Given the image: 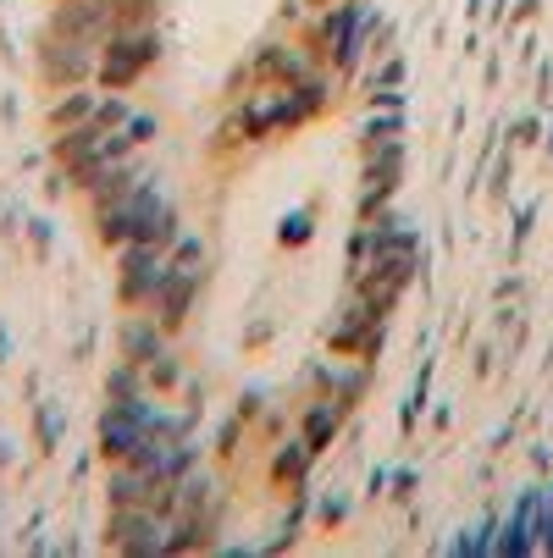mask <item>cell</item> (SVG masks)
<instances>
[{
	"label": "cell",
	"instance_id": "6da1fadb",
	"mask_svg": "<svg viewBox=\"0 0 553 558\" xmlns=\"http://www.w3.org/2000/svg\"><path fill=\"white\" fill-rule=\"evenodd\" d=\"M161 61V28H111L100 45V66H95V84L111 95H128L139 77Z\"/></svg>",
	"mask_w": 553,
	"mask_h": 558
},
{
	"label": "cell",
	"instance_id": "7a4b0ae2",
	"mask_svg": "<svg viewBox=\"0 0 553 558\" xmlns=\"http://www.w3.org/2000/svg\"><path fill=\"white\" fill-rule=\"evenodd\" d=\"M95 66H100V50L95 45H77V39H61V34H39V45H34V72H39V84L45 89H77V84H89L95 77Z\"/></svg>",
	"mask_w": 553,
	"mask_h": 558
},
{
	"label": "cell",
	"instance_id": "3957f363",
	"mask_svg": "<svg viewBox=\"0 0 553 558\" xmlns=\"http://www.w3.org/2000/svg\"><path fill=\"white\" fill-rule=\"evenodd\" d=\"M149 421H155L149 392H144V398H128V404H106V410H100V426H95V437H100V459H106V464H128V459L144 448Z\"/></svg>",
	"mask_w": 553,
	"mask_h": 558
},
{
	"label": "cell",
	"instance_id": "277c9868",
	"mask_svg": "<svg viewBox=\"0 0 553 558\" xmlns=\"http://www.w3.org/2000/svg\"><path fill=\"white\" fill-rule=\"evenodd\" d=\"M106 553H139V558H161L167 553V520L149 504H111L106 514Z\"/></svg>",
	"mask_w": 553,
	"mask_h": 558
},
{
	"label": "cell",
	"instance_id": "5b68a950",
	"mask_svg": "<svg viewBox=\"0 0 553 558\" xmlns=\"http://www.w3.org/2000/svg\"><path fill=\"white\" fill-rule=\"evenodd\" d=\"M161 271H167V250L144 244V238L122 244V250H117V304H122V310H149Z\"/></svg>",
	"mask_w": 553,
	"mask_h": 558
},
{
	"label": "cell",
	"instance_id": "8992f818",
	"mask_svg": "<svg viewBox=\"0 0 553 558\" xmlns=\"http://www.w3.org/2000/svg\"><path fill=\"white\" fill-rule=\"evenodd\" d=\"M405 183V144H387L376 155H365V172H360V194H354V216L371 221L393 205V194H399Z\"/></svg>",
	"mask_w": 553,
	"mask_h": 558
},
{
	"label": "cell",
	"instance_id": "52a82bcc",
	"mask_svg": "<svg viewBox=\"0 0 553 558\" xmlns=\"http://www.w3.org/2000/svg\"><path fill=\"white\" fill-rule=\"evenodd\" d=\"M382 338H387V315H376L360 299H349V310L338 315V327L327 332V354H338V360H376Z\"/></svg>",
	"mask_w": 553,
	"mask_h": 558
},
{
	"label": "cell",
	"instance_id": "ba28073f",
	"mask_svg": "<svg viewBox=\"0 0 553 558\" xmlns=\"http://www.w3.org/2000/svg\"><path fill=\"white\" fill-rule=\"evenodd\" d=\"M50 34L61 39H77V45H106V34L117 28V0H56V12L45 23Z\"/></svg>",
	"mask_w": 553,
	"mask_h": 558
},
{
	"label": "cell",
	"instance_id": "9c48e42d",
	"mask_svg": "<svg viewBox=\"0 0 553 558\" xmlns=\"http://www.w3.org/2000/svg\"><path fill=\"white\" fill-rule=\"evenodd\" d=\"M410 282H416V260H371L365 271L349 277L354 299H360L365 310H376V315H393V310H399V299H405Z\"/></svg>",
	"mask_w": 553,
	"mask_h": 558
},
{
	"label": "cell",
	"instance_id": "30bf717a",
	"mask_svg": "<svg viewBox=\"0 0 553 558\" xmlns=\"http://www.w3.org/2000/svg\"><path fill=\"white\" fill-rule=\"evenodd\" d=\"M200 288H205V271H189V266H172V260H167L161 282H155V299H149V315H155L167 332H178V327L189 322Z\"/></svg>",
	"mask_w": 553,
	"mask_h": 558
},
{
	"label": "cell",
	"instance_id": "8fae6325",
	"mask_svg": "<svg viewBox=\"0 0 553 558\" xmlns=\"http://www.w3.org/2000/svg\"><path fill=\"white\" fill-rule=\"evenodd\" d=\"M315 66H310V50H293V45H261L255 56H250V77L266 89H293L299 77H310Z\"/></svg>",
	"mask_w": 553,
	"mask_h": 558
},
{
	"label": "cell",
	"instance_id": "7c38bea8",
	"mask_svg": "<svg viewBox=\"0 0 553 558\" xmlns=\"http://www.w3.org/2000/svg\"><path fill=\"white\" fill-rule=\"evenodd\" d=\"M117 349H122V360L149 365L155 354L167 349V327L155 322V315H122V327H117Z\"/></svg>",
	"mask_w": 553,
	"mask_h": 558
},
{
	"label": "cell",
	"instance_id": "4fadbf2b",
	"mask_svg": "<svg viewBox=\"0 0 553 558\" xmlns=\"http://www.w3.org/2000/svg\"><path fill=\"white\" fill-rule=\"evenodd\" d=\"M338 432H344V410L333 404V398H310V404L299 410V437L310 442L315 459H322V453L338 442Z\"/></svg>",
	"mask_w": 553,
	"mask_h": 558
},
{
	"label": "cell",
	"instance_id": "5bb4252c",
	"mask_svg": "<svg viewBox=\"0 0 553 558\" xmlns=\"http://www.w3.org/2000/svg\"><path fill=\"white\" fill-rule=\"evenodd\" d=\"M100 144H106V128L89 117V122H77V128H61V133L50 138V155H56L61 172H72V167H84L89 155H100Z\"/></svg>",
	"mask_w": 553,
	"mask_h": 558
},
{
	"label": "cell",
	"instance_id": "9a60e30c",
	"mask_svg": "<svg viewBox=\"0 0 553 558\" xmlns=\"http://www.w3.org/2000/svg\"><path fill=\"white\" fill-rule=\"evenodd\" d=\"M95 106H100V95H95L89 84L61 89V95H56V106L45 111V128H50V133H61V128H77V122H89V117H95Z\"/></svg>",
	"mask_w": 553,
	"mask_h": 558
},
{
	"label": "cell",
	"instance_id": "2e32d148",
	"mask_svg": "<svg viewBox=\"0 0 553 558\" xmlns=\"http://www.w3.org/2000/svg\"><path fill=\"white\" fill-rule=\"evenodd\" d=\"M155 475H144L139 464H111V475H106V504H149L155 498Z\"/></svg>",
	"mask_w": 553,
	"mask_h": 558
},
{
	"label": "cell",
	"instance_id": "e0dca14e",
	"mask_svg": "<svg viewBox=\"0 0 553 558\" xmlns=\"http://www.w3.org/2000/svg\"><path fill=\"white\" fill-rule=\"evenodd\" d=\"M310 464H315V453H310V442L293 432V437L277 448V459H272V487H304Z\"/></svg>",
	"mask_w": 553,
	"mask_h": 558
},
{
	"label": "cell",
	"instance_id": "ac0fdd59",
	"mask_svg": "<svg viewBox=\"0 0 553 558\" xmlns=\"http://www.w3.org/2000/svg\"><path fill=\"white\" fill-rule=\"evenodd\" d=\"M399 133H405L399 106H393V111H387V106H376V117L360 128V155H376V149H387V144H405Z\"/></svg>",
	"mask_w": 553,
	"mask_h": 558
},
{
	"label": "cell",
	"instance_id": "d6986e66",
	"mask_svg": "<svg viewBox=\"0 0 553 558\" xmlns=\"http://www.w3.org/2000/svg\"><path fill=\"white\" fill-rule=\"evenodd\" d=\"M250 138H255V128H250V111L239 106V111H227V122L211 133L205 149H211V161H227V155H232V149H244Z\"/></svg>",
	"mask_w": 553,
	"mask_h": 558
},
{
	"label": "cell",
	"instance_id": "ffe728a7",
	"mask_svg": "<svg viewBox=\"0 0 553 558\" xmlns=\"http://www.w3.org/2000/svg\"><path fill=\"white\" fill-rule=\"evenodd\" d=\"M183 381H189V376H183V360H178V354H167V349L144 365V387H149V398H172Z\"/></svg>",
	"mask_w": 553,
	"mask_h": 558
},
{
	"label": "cell",
	"instance_id": "44dd1931",
	"mask_svg": "<svg viewBox=\"0 0 553 558\" xmlns=\"http://www.w3.org/2000/svg\"><path fill=\"white\" fill-rule=\"evenodd\" d=\"M365 387H371V360H354V365H344V371H338V381H333V404H338L344 415H349V410H360Z\"/></svg>",
	"mask_w": 553,
	"mask_h": 558
},
{
	"label": "cell",
	"instance_id": "7402d4cb",
	"mask_svg": "<svg viewBox=\"0 0 553 558\" xmlns=\"http://www.w3.org/2000/svg\"><path fill=\"white\" fill-rule=\"evenodd\" d=\"M149 387H144V365H133V360H117L111 371H106V404H128V398H144Z\"/></svg>",
	"mask_w": 553,
	"mask_h": 558
},
{
	"label": "cell",
	"instance_id": "603a6c76",
	"mask_svg": "<svg viewBox=\"0 0 553 558\" xmlns=\"http://www.w3.org/2000/svg\"><path fill=\"white\" fill-rule=\"evenodd\" d=\"M310 232H315V216H310V210H288V216H282V227H277V244H282V250L310 244Z\"/></svg>",
	"mask_w": 553,
	"mask_h": 558
},
{
	"label": "cell",
	"instance_id": "cb8c5ba5",
	"mask_svg": "<svg viewBox=\"0 0 553 558\" xmlns=\"http://www.w3.org/2000/svg\"><path fill=\"white\" fill-rule=\"evenodd\" d=\"M128 117H133L128 95H111V89H106V100L95 106V122H100L106 133H122V128H128Z\"/></svg>",
	"mask_w": 553,
	"mask_h": 558
},
{
	"label": "cell",
	"instance_id": "d4e9b609",
	"mask_svg": "<svg viewBox=\"0 0 553 558\" xmlns=\"http://www.w3.org/2000/svg\"><path fill=\"white\" fill-rule=\"evenodd\" d=\"M34 426H39V453H56V442H61V410L56 404H34Z\"/></svg>",
	"mask_w": 553,
	"mask_h": 558
},
{
	"label": "cell",
	"instance_id": "484cf974",
	"mask_svg": "<svg viewBox=\"0 0 553 558\" xmlns=\"http://www.w3.org/2000/svg\"><path fill=\"white\" fill-rule=\"evenodd\" d=\"M161 0H117V28H149Z\"/></svg>",
	"mask_w": 553,
	"mask_h": 558
},
{
	"label": "cell",
	"instance_id": "4316f807",
	"mask_svg": "<svg viewBox=\"0 0 553 558\" xmlns=\"http://www.w3.org/2000/svg\"><path fill=\"white\" fill-rule=\"evenodd\" d=\"M244 426H250L244 415L221 421V442H216V453H221V459H232V453H239V442H244Z\"/></svg>",
	"mask_w": 553,
	"mask_h": 558
},
{
	"label": "cell",
	"instance_id": "83f0119b",
	"mask_svg": "<svg viewBox=\"0 0 553 558\" xmlns=\"http://www.w3.org/2000/svg\"><path fill=\"white\" fill-rule=\"evenodd\" d=\"M122 133H128V138H133V149H144V144H149V138H155V117H144V111H133V117H128V128H122Z\"/></svg>",
	"mask_w": 553,
	"mask_h": 558
},
{
	"label": "cell",
	"instance_id": "f1b7e54d",
	"mask_svg": "<svg viewBox=\"0 0 553 558\" xmlns=\"http://www.w3.org/2000/svg\"><path fill=\"white\" fill-rule=\"evenodd\" d=\"M344 514H349V498L344 493H327L322 498V525H344Z\"/></svg>",
	"mask_w": 553,
	"mask_h": 558
},
{
	"label": "cell",
	"instance_id": "f546056e",
	"mask_svg": "<svg viewBox=\"0 0 553 558\" xmlns=\"http://www.w3.org/2000/svg\"><path fill=\"white\" fill-rule=\"evenodd\" d=\"M261 410H266V398H261V392H244V404H239V415H244V421H261Z\"/></svg>",
	"mask_w": 553,
	"mask_h": 558
},
{
	"label": "cell",
	"instance_id": "4dcf8cb0",
	"mask_svg": "<svg viewBox=\"0 0 553 558\" xmlns=\"http://www.w3.org/2000/svg\"><path fill=\"white\" fill-rule=\"evenodd\" d=\"M410 487H416V475L410 470H393V498H410Z\"/></svg>",
	"mask_w": 553,
	"mask_h": 558
},
{
	"label": "cell",
	"instance_id": "1f68e13d",
	"mask_svg": "<svg viewBox=\"0 0 553 558\" xmlns=\"http://www.w3.org/2000/svg\"><path fill=\"white\" fill-rule=\"evenodd\" d=\"M28 238H34L39 250H50V227H45V221H34V227H28Z\"/></svg>",
	"mask_w": 553,
	"mask_h": 558
},
{
	"label": "cell",
	"instance_id": "d6a6232c",
	"mask_svg": "<svg viewBox=\"0 0 553 558\" xmlns=\"http://www.w3.org/2000/svg\"><path fill=\"white\" fill-rule=\"evenodd\" d=\"M304 7H310V12H327V7H338V0H304Z\"/></svg>",
	"mask_w": 553,
	"mask_h": 558
},
{
	"label": "cell",
	"instance_id": "836d02e7",
	"mask_svg": "<svg viewBox=\"0 0 553 558\" xmlns=\"http://www.w3.org/2000/svg\"><path fill=\"white\" fill-rule=\"evenodd\" d=\"M7 464H12V448H7V442H0V470H7Z\"/></svg>",
	"mask_w": 553,
	"mask_h": 558
},
{
	"label": "cell",
	"instance_id": "e575fe53",
	"mask_svg": "<svg viewBox=\"0 0 553 558\" xmlns=\"http://www.w3.org/2000/svg\"><path fill=\"white\" fill-rule=\"evenodd\" d=\"M0 360H7V332H0Z\"/></svg>",
	"mask_w": 553,
	"mask_h": 558
}]
</instances>
